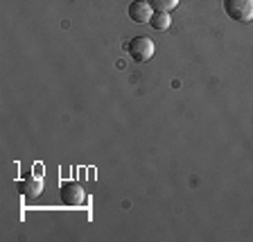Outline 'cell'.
<instances>
[{
	"mask_svg": "<svg viewBox=\"0 0 253 242\" xmlns=\"http://www.w3.org/2000/svg\"><path fill=\"white\" fill-rule=\"evenodd\" d=\"M224 11L231 21L249 23L253 21V0H224Z\"/></svg>",
	"mask_w": 253,
	"mask_h": 242,
	"instance_id": "1",
	"label": "cell"
},
{
	"mask_svg": "<svg viewBox=\"0 0 253 242\" xmlns=\"http://www.w3.org/2000/svg\"><path fill=\"white\" fill-rule=\"evenodd\" d=\"M126 52L133 61H147L154 57V41L149 37H133L126 43Z\"/></svg>",
	"mask_w": 253,
	"mask_h": 242,
	"instance_id": "2",
	"label": "cell"
},
{
	"mask_svg": "<svg viewBox=\"0 0 253 242\" xmlns=\"http://www.w3.org/2000/svg\"><path fill=\"white\" fill-rule=\"evenodd\" d=\"M59 197H61V204L68 206V208H79V206L86 204V193L84 188L75 181H68V184H63L61 190H59Z\"/></svg>",
	"mask_w": 253,
	"mask_h": 242,
	"instance_id": "3",
	"label": "cell"
},
{
	"mask_svg": "<svg viewBox=\"0 0 253 242\" xmlns=\"http://www.w3.org/2000/svg\"><path fill=\"white\" fill-rule=\"evenodd\" d=\"M18 193L25 199H37L43 193V181L37 179V177H25V179L18 181Z\"/></svg>",
	"mask_w": 253,
	"mask_h": 242,
	"instance_id": "4",
	"label": "cell"
},
{
	"mask_svg": "<svg viewBox=\"0 0 253 242\" xmlns=\"http://www.w3.org/2000/svg\"><path fill=\"white\" fill-rule=\"evenodd\" d=\"M152 14L154 11L147 0H133L131 5H129V18H131L133 23H149Z\"/></svg>",
	"mask_w": 253,
	"mask_h": 242,
	"instance_id": "5",
	"label": "cell"
},
{
	"mask_svg": "<svg viewBox=\"0 0 253 242\" xmlns=\"http://www.w3.org/2000/svg\"><path fill=\"white\" fill-rule=\"evenodd\" d=\"M149 25H152L154 30L163 32L172 25V18H169L168 11H156V14H152V18H149Z\"/></svg>",
	"mask_w": 253,
	"mask_h": 242,
	"instance_id": "6",
	"label": "cell"
},
{
	"mask_svg": "<svg viewBox=\"0 0 253 242\" xmlns=\"http://www.w3.org/2000/svg\"><path fill=\"white\" fill-rule=\"evenodd\" d=\"M149 7H154L156 11H169L179 5V0H147Z\"/></svg>",
	"mask_w": 253,
	"mask_h": 242,
	"instance_id": "7",
	"label": "cell"
}]
</instances>
